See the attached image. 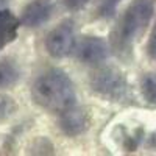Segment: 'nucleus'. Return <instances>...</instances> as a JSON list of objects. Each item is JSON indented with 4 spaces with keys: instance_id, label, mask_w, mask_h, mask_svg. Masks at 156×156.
<instances>
[{
    "instance_id": "nucleus-1",
    "label": "nucleus",
    "mask_w": 156,
    "mask_h": 156,
    "mask_svg": "<svg viewBox=\"0 0 156 156\" xmlns=\"http://www.w3.org/2000/svg\"><path fill=\"white\" fill-rule=\"evenodd\" d=\"M31 95L36 105L58 114L76 103L73 83L69 75L59 69H48L39 75L31 86Z\"/></svg>"
},
{
    "instance_id": "nucleus-2",
    "label": "nucleus",
    "mask_w": 156,
    "mask_h": 156,
    "mask_svg": "<svg viewBox=\"0 0 156 156\" xmlns=\"http://www.w3.org/2000/svg\"><path fill=\"white\" fill-rule=\"evenodd\" d=\"M153 0H134L125 11V14L112 34V45L117 53H125L133 48V44L145 31L153 17Z\"/></svg>"
},
{
    "instance_id": "nucleus-3",
    "label": "nucleus",
    "mask_w": 156,
    "mask_h": 156,
    "mask_svg": "<svg viewBox=\"0 0 156 156\" xmlns=\"http://www.w3.org/2000/svg\"><path fill=\"white\" fill-rule=\"evenodd\" d=\"M90 87L98 95L112 101L125 100L129 94L126 78L115 67H101L90 76Z\"/></svg>"
},
{
    "instance_id": "nucleus-4",
    "label": "nucleus",
    "mask_w": 156,
    "mask_h": 156,
    "mask_svg": "<svg viewBox=\"0 0 156 156\" xmlns=\"http://www.w3.org/2000/svg\"><path fill=\"white\" fill-rule=\"evenodd\" d=\"M45 48L48 55L53 58H66L75 51L76 42L72 22L66 20L51 30L45 39Z\"/></svg>"
},
{
    "instance_id": "nucleus-5",
    "label": "nucleus",
    "mask_w": 156,
    "mask_h": 156,
    "mask_svg": "<svg viewBox=\"0 0 156 156\" xmlns=\"http://www.w3.org/2000/svg\"><path fill=\"white\" fill-rule=\"evenodd\" d=\"M109 56V47L105 39L97 36H84L80 44L76 45V58L87 66H97V64L106 61Z\"/></svg>"
},
{
    "instance_id": "nucleus-6",
    "label": "nucleus",
    "mask_w": 156,
    "mask_h": 156,
    "mask_svg": "<svg viewBox=\"0 0 156 156\" xmlns=\"http://www.w3.org/2000/svg\"><path fill=\"white\" fill-rule=\"evenodd\" d=\"M55 11V0H33L23 8L20 23L25 27L36 28L45 23Z\"/></svg>"
},
{
    "instance_id": "nucleus-7",
    "label": "nucleus",
    "mask_w": 156,
    "mask_h": 156,
    "mask_svg": "<svg viewBox=\"0 0 156 156\" xmlns=\"http://www.w3.org/2000/svg\"><path fill=\"white\" fill-rule=\"evenodd\" d=\"M89 114L81 108H69L59 114V126L67 136H80L89 128Z\"/></svg>"
},
{
    "instance_id": "nucleus-8",
    "label": "nucleus",
    "mask_w": 156,
    "mask_h": 156,
    "mask_svg": "<svg viewBox=\"0 0 156 156\" xmlns=\"http://www.w3.org/2000/svg\"><path fill=\"white\" fill-rule=\"evenodd\" d=\"M19 20L8 9H0V50L16 37Z\"/></svg>"
},
{
    "instance_id": "nucleus-9",
    "label": "nucleus",
    "mask_w": 156,
    "mask_h": 156,
    "mask_svg": "<svg viewBox=\"0 0 156 156\" xmlns=\"http://www.w3.org/2000/svg\"><path fill=\"white\" fill-rule=\"evenodd\" d=\"M20 80V70L12 61L0 59V89L11 87Z\"/></svg>"
},
{
    "instance_id": "nucleus-10",
    "label": "nucleus",
    "mask_w": 156,
    "mask_h": 156,
    "mask_svg": "<svg viewBox=\"0 0 156 156\" xmlns=\"http://www.w3.org/2000/svg\"><path fill=\"white\" fill-rule=\"evenodd\" d=\"M140 89L144 98L151 105H156V75L154 73H147L142 78Z\"/></svg>"
},
{
    "instance_id": "nucleus-11",
    "label": "nucleus",
    "mask_w": 156,
    "mask_h": 156,
    "mask_svg": "<svg viewBox=\"0 0 156 156\" xmlns=\"http://www.w3.org/2000/svg\"><path fill=\"white\" fill-rule=\"evenodd\" d=\"M16 111V101L9 95L0 94V123L6 122Z\"/></svg>"
},
{
    "instance_id": "nucleus-12",
    "label": "nucleus",
    "mask_w": 156,
    "mask_h": 156,
    "mask_svg": "<svg viewBox=\"0 0 156 156\" xmlns=\"http://www.w3.org/2000/svg\"><path fill=\"white\" fill-rule=\"evenodd\" d=\"M31 154H53V145L47 137H37L31 147H30Z\"/></svg>"
},
{
    "instance_id": "nucleus-13",
    "label": "nucleus",
    "mask_w": 156,
    "mask_h": 156,
    "mask_svg": "<svg viewBox=\"0 0 156 156\" xmlns=\"http://www.w3.org/2000/svg\"><path fill=\"white\" fill-rule=\"evenodd\" d=\"M119 3L120 0H101V3L98 6V14L101 17H112Z\"/></svg>"
},
{
    "instance_id": "nucleus-14",
    "label": "nucleus",
    "mask_w": 156,
    "mask_h": 156,
    "mask_svg": "<svg viewBox=\"0 0 156 156\" xmlns=\"http://www.w3.org/2000/svg\"><path fill=\"white\" fill-rule=\"evenodd\" d=\"M64 3H66L69 9L76 11V9H81L83 6H86L89 3V0H64Z\"/></svg>"
},
{
    "instance_id": "nucleus-15",
    "label": "nucleus",
    "mask_w": 156,
    "mask_h": 156,
    "mask_svg": "<svg viewBox=\"0 0 156 156\" xmlns=\"http://www.w3.org/2000/svg\"><path fill=\"white\" fill-rule=\"evenodd\" d=\"M148 51H150V55L156 59V27L151 33V37H150V42H148Z\"/></svg>"
},
{
    "instance_id": "nucleus-16",
    "label": "nucleus",
    "mask_w": 156,
    "mask_h": 156,
    "mask_svg": "<svg viewBox=\"0 0 156 156\" xmlns=\"http://www.w3.org/2000/svg\"><path fill=\"white\" fill-rule=\"evenodd\" d=\"M148 147L150 148H156V131L148 137Z\"/></svg>"
}]
</instances>
